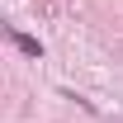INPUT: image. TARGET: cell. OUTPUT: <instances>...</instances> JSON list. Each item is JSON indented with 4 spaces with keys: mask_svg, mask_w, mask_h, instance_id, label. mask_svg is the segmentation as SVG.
Wrapping results in <instances>:
<instances>
[{
    "mask_svg": "<svg viewBox=\"0 0 123 123\" xmlns=\"http://www.w3.org/2000/svg\"><path fill=\"white\" fill-rule=\"evenodd\" d=\"M10 43H14L24 57H38V52H43V47H38V38H29V33H19V29H10Z\"/></svg>",
    "mask_w": 123,
    "mask_h": 123,
    "instance_id": "6da1fadb",
    "label": "cell"
}]
</instances>
